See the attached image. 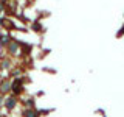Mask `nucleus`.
<instances>
[{
	"label": "nucleus",
	"instance_id": "obj_1",
	"mask_svg": "<svg viewBox=\"0 0 124 117\" xmlns=\"http://www.w3.org/2000/svg\"><path fill=\"white\" fill-rule=\"evenodd\" d=\"M5 106H6L8 109H13V108L16 106V98H14V97H9V98L5 100Z\"/></svg>",
	"mask_w": 124,
	"mask_h": 117
},
{
	"label": "nucleus",
	"instance_id": "obj_2",
	"mask_svg": "<svg viewBox=\"0 0 124 117\" xmlns=\"http://www.w3.org/2000/svg\"><path fill=\"white\" fill-rule=\"evenodd\" d=\"M8 91H11V83H8V81H3L2 84H0V92L5 94Z\"/></svg>",
	"mask_w": 124,
	"mask_h": 117
},
{
	"label": "nucleus",
	"instance_id": "obj_3",
	"mask_svg": "<svg viewBox=\"0 0 124 117\" xmlns=\"http://www.w3.org/2000/svg\"><path fill=\"white\" fill-rule=\"evenodd\" d=\"M13 91L16 92V94H19L22 91V84H20V81H16V83L13 84Z\"/></svg>",
	"mask_w": 124,
	"mask_h": 117
},
{
	"label": "nucleus",
	"instance_id": "obj_4",
	"mask_svg": "<svg viewBox=\"0 0 124 117\" xmlns=\"http://www.w3.org/2000/svg\"><path fill=\"white\" fill-rule=\"evenodd\" d=\"M0 44H2V45L9 44V36H6V34H2V36H0Z\"/></svg>",
	"mask_w": 124,
	"mask_h": 117
},
{
	"label": "nucleus",
	"instance_id": "obj_5",
	"mask_svg": "<svg viewBox=\"0 0 124 117\" xmlns=\"http://www.w3.org/2000/svg\"><path fill=\"white\" fill-rule=\"evenodd\" d=\"M8 49H9L11 53H16V52H17V42H11V44H8Z\"/></svg>",
	"mask_w": 124,
	"mask_h": 117
},
{
	"label": "nucleus",
	"instance_id": "obj_6",
	"mask_svg": "<svg viewBox=\"0 0 124 117\" xmlns=\"http://www.w3.org/2000/svg\"><path fill=\"white\" fill-rule=\"evenodd\" d=\"M2 100H3V98H2V97H0V106H2Z\"/></svg>",
	"mask_w": 124,
	"mask_h": 117
},
{
	"label": "nucleus",
	"instance_id": "obj_7",
	"mask_svg": "<svg viewBox=\"0 0 124 117\" xmlns=\"http://www.w3.org/2000/svg\"><path fill=\"white\" fill-rule=\"evenodd\" d=\"M0 25H2V19H0Z\"/></svg>",
	"mask_w": 124,
	"mask_h": 117
}]
</instances>
